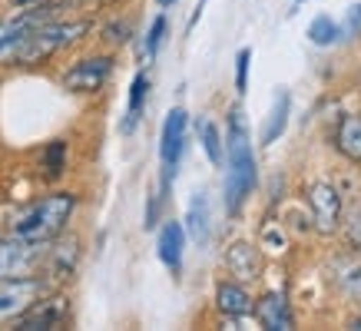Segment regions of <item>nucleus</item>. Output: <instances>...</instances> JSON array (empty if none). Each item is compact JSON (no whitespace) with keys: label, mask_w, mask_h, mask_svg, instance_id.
<instances>
[{"label":"nucleus","mask_w":361,"mask_h":331,"mask_svg":"<svg viewBox=\"0 0 361 331\" xmlns=\"http://www.w3.org/2000/svg\"><path fill=\"white\" fill-rule=\"evenodd\" d=\"M252 186H255V156H252L242 113L235 110L229 120V132H226V209L232 216L242 209Z\"/></svg>","instance_id":"f257e3e1"},{"label":"nucleus","mask_w":361,"mask_h":331,"mask_svg":"<svg viewBox=\"0 0 361 331\" xmlns=\"http://www.w3.org/2000/svg\"><path fill=\"white\" fill-rule=\"evenodd\" d=\"M77 209V199L70 192H54V196L33 202L30 209H23L17 219L11 222V235L20 239H33V242H54L63 232L66 219Z\"/></svg>","instance_id":"f03ea898"},{"label":"nucleus","mask_w":361,"mask_h":331,"mask_svg":"<svg viewBox=\"0 0 361 331\" xmlns=\"http://www.w3.org/2000/svg\"><path fill=\"white\" fill-rule=\"evenodd\" d=\"M87 30H90L87 20H70V23L47 20V23H40V27H37V30L20 44V50H17V56H13V63H20V66L44 63V60H50L54 54H60L63 46L77 44Z\"/></svg>","instance_id":"7ed1b4c3"},{"label":"nucleus","mask_w":361,"mask_h":331,"mask_svg":"<svg viewBox=\"0 0 361 331\" xmlns=\"http://www.w3.org/2000/svg\"><path fill=\"white\" fill-rule=\"evenodd\" d=\"M50 242H33V239H0V278H33L47 265Z\"/></svg>","instance_id":"20e7f679"},{"label":"nucleus","mask_w":361,"mask_h":331,"mask_svg":"<svg viewBox=\"0 0 361 331\" xmlns=\"http://www.w3.org/2000/svg\"><path fill=\"white\" fill-rule=\"evenodd\" d=\"M54 11L56 7H50L47 0H40V4H27V11L13 13L7 20H0V63H13L20 44L40 27V23L54 20Z\"/></svg>","instance_id":"39448f33"},{"label":"nucleus","mask_w":361,"mask_h":331,"mask_svg":"<svg viewBox=\"0 0 361 331\" xmlns=\"http://www.w3.org/2000/svg\"><path fill=\"white\" fill-rule=\"evenodd\" d=\"M40 295V278H0V321H17Z\"/></svg>","instance_id":"423d86ee"},{"label":"nucleus","mask_w":361,"mask_h":331,"mask_svg":"<svg viewBox=\"0 0 361 331\" xmlns=\"http://www.w3.org/2000/svg\"><path fill=\"white\" fill-rule=\"evenodd\" d=\"M186 126L189 116L186 110H169L163 123V136H159V159H163V182L169 186V179L176 176V166H179V156L186 149Z\"/></svg>","instance_id":"0eeeda50"},{"label":"nucleus","mask_w":361,"mask_h":331,"mask_svg":"<svg viewBox=\"0 0 361 331\" xmlns=\"http://www.w3.org/2000/svg\"><path fill=\"white\" fill-rule=\"evenodd\" d=\"M110 73H113L110 56H87V60H80V63H73L66 70L63 87L73 89V93H97L110 80Z\"/></svg>","instance_id":"6e6552de"},{"label":"nucleus","mask_w":361,"mask_h":331,"mask_svg":"<svg viewBox=\"0 0 361 331\" xmlns=\"http://www.w3.org/2000/svg\"><path fill=\"white\" fill-rule=\"evenodd\" d=\"M308 206L315 216L318 232H335L341 222V196L331 182H315L308 189Z\"/></svg>","instance_id":"1a4fd4ad"},{"label":"nucleus","mask_w":361,"mask_h":331,"mask_svg":"<svg viewBox=\"0 0 361 331\" xmlns=\"http://www.w3.org/2000/svg\"><path fill=\"white\" fill-rule=\"evenodd\" d=\"M66 321V298H37L30 308L17 318L20 331H47V328H60Z\"/></svg>","instance_id":"9d476101"},{"label":"nucleus","mask_w":361,"mask_h":331,"mask_svg":"<svg viewBox=\"0 0 361 331\" xmlns=\"http://www.w3.org/2000/svg\"><path fill=\"white\" fill-rule=\"evenodd\" d=\"M156 249H159V262L169 272H179L183 268V252H186V229H183V222H166Z\"/></svg>","instance_id":"9b49d317"},{"label":"nucleus","mask_w":361,"mask_h":331,"mask_svg":"<svg viewBox=\"0 0 361 331\" xmlns=\"http://www.w3.org/2000/svg\"><path fill=\"white\" fill-rule=\"evenodd\" d=\"M259 321H262V328H272V331L292 328V311H288L285 295H265L259 301Z\"/></svg>","instance_id":"f8f14e48"},{"label":"nucleus","mask_w":361,"mask_h":331,"mask_svg":"<svg viewBox=\"0 0 361 331\" xmlns=\"http://www.w3.org/2000/svg\"><path fill=\"white\" fill-rule=\"evenodd\" d=\"M226 268L242 282H252V278H259V255H255L252 245L235 242L229 249V255H226Z\"/></svg>","instance_id":"ddd939ff"},{"label":"nucleus","mask_w":361,"mask_h":331,"mask_svg":"<svg viewBox=\"0 0 361 331\" xmlns=\"http://www.w3.org/2000/svg\"><path fill=\"white\" fill-rule=\"evenodd\" d=\"M216 305H219L222 315L242 318V315H249L252 311V298L242 285H219V292H216Z\"/></svg>","instance_id":"4468645a"},{"label":"nucleus","mask_w":361,"mask_h":331,"mask_svg":"<svg viewBox=\"0 0 361 331\" xmlns=\"http://www.w3.org/2000/svg\"><path fill=\"white\" fill-rule=\"evenodd\" d=\"M186 225H189V235H192L199 245L209 242V199H206V192H196V196H192L189 212H186Z\"/></svg>","instance_id":"2eb2a0df"},{"label":"nucleus","mask_w":361,"mask_h":331,"mask_svg":"<svg viewBox=\"0 0 361 331\" xmlns=\"http://www.w3.org/2000/svg\"><path fill=\"white\" fill-rule=\"evenodd\" d=\"M288 106H292V99H288V93H279L272 103V113H269V123H265V130H262V143L265 146H272L279 136L285 132V123H288Z\"/></svg>","instance_id":"dca6fc26"},{"label":"nucleus","mask_w":361,"mask_h":331,"mask_svg":"<svg viewBox=\"0 0 361 331\" xmlns=\"http://www.w3.org/2000/svg\"><path fill=\"white\" fill-rule=\"evenodd\" d=\"M146 93H149V77L146 73H136L130 87V106H126V120H123V132H130L142 116V103H146Z\"/></svg>","instance_id":"f3484780"},{"label":"nucleus","mask_w":361,"mask_h":331,"mask_svg":"<svg viewBox=\"0 0 361 331\" xmlns=\"http://www.w3.org/2000/svg\"><path fill=\"white\" fill-rule=\"evenodd\" d=\"M338 149L348 159L361 163V116H348L338 130Z\"/></svg>","instance_id":"a211bd4d"},{"label":"nucleus","mask_w":361,"mask_h":331,"mask_svg":"<svg viewBox=\"0 0 361 331\" xmlns=\"http://www.w3.org/2000/svg\"><path fill=\"white\" fill-rule=\"evenodd\" d=\"M47 258H50V272H54L56 278L70 275L73 265H77V242L70 239V242H63V245H50Z\"/></svg>","instance_id":"6ab92c4d"},{"label":"nucleus","mask_w":361,"mask_h":331,"mask_svg":"<svg viewBox=\"0 0 361 331\" xmlns=\"http://www.w3.org/2000/svg\"><path fill=\"white\" fill-rule=\"evenodd\" d=\"M199 139H202V149H206L209 163L219 166L222 163V136H219V126L212 120H202L199 123Z\"/></svg>","instance_id":"aec40b11"},{"label":"nucleus","mask_w":361,"mask_h":331,"mask_svg":"<svg viewBox=\"0 0 361 331\" xmlns=\"http://www.w3.org/2000/svg\"><path fill=\"white\" fill-rule=\"evenodd\" d=\"M338 33H341L338 23L322 13V17H315V20H312V27H308V40H312V44H318V46H329V44H335V40H338Z\"/></svg>","instance_id":"412c9836"},{"label":"nucleus","mask_w":361,"mask_h":331,"mask_svg":"<svg viewBox=\"0 0 361 331\" xmlns=\"http://www.w3.org/2000/svg\"><path fill=\"white\" fill-rule=\"evenodd\" d=\"M63 166H66V143L63 139H56V143L47 146V153H44V173L54 179V176L63 173Z\"/></svg>","instance_id":"4be33fe9"},{"label":"nucleus","mask_w":361,"mask_h":331,"mask_svg":"<svg viewBox=\"0 0 361 331\" xmlns=\"http://www.w3.org/2000/svg\"><path fill=\"white\" fill-rule=\"evenodd\" d=\"M335 268L341 272V275H338L341 288H345L348 295H358L361 298V265L358 262H338Z\"/></svg>","instance_id":"5701e85b"},{"label":"nucleus","mask_w":361,"mask_h":331,"mask_svg":"<svg viewBox=\"0 0 361 331\" xmlns=\"http://www.w3.org/2000/svg\"><path fill=\"white\" fill-rule=\"evenodd\" d=\"M163 37H166V17L159 13L153 20V27H149V33H146V60H153L156 50H159V44H163Z\"/></svg>","instance_id":"b1692460"},{"label":"nucleus","mask_w":361,"mask_h":331,"mask_svg":"<svg viewBox=\"0 0 361 331\" xmlns=\"http://www.w3.org/2000/svg\"><path fill=\"white\" fill-rule=\"evenodd\" d=\"M249 60H252V50L242 46L239 56H235V89L239 93H245V87H249Z\"/></svg>","instance_id":"393cba45"},{"label":"nucleus","mask_w":361,"mask_h":331,"mask_svg":"<svg viewBox=\"0 0 361 331\" xmlns=\"http://www.w3.org/2000/svg\"><path fill=\"white\" fill-rule=\"evenodd\" d=\"M348 33H358L361 30V4H355L348 11V27H345Z\"/></svg>","instance_id":"a878e982"},{"label":"nucleus","mask_w":361,"mask_h":331,"mask_svg":"<svg viewBox=\"0 0 361 331\" xmlns=\"http://www.w3.org/2000/svg\"><path fill=\"white\" fill-rule=\"evenodd\" d=\"M106 37L116 40V44H123V40H126V23H120V27H106Z\"/></svg>","instance_id":"bb28decb"},{"label":"nucleus","mask_w":361,"mask_h":331,"mask_svg":"<svg viewBox=\"0 0 361 331\" xmlns=\"http://www.w3.org/2000/svg\"><path fill=\"white\" fill-rule=\"evenodd\" d=\"M13 4H23V7H27V4H40V0H13Z\"/></svg>","instance_id":"cd10ccee"},{"label":"nucleus","mask_w":361,"mask_h":331,"mask_svg":"<svg viewBox=\"0 0 361 331\" xmlns=\"http://www.w3.org/2000/svg\"><path fill=\"white\" fill-rule=\"evenodd\" d=\"M169 4H173V0H159V7H169Z\"/></svg>","instance_id":"c85d7f7f"},{"label":"nucleus","mask_w":361,"mask_h":331,"mask_svg":"<svg viewBox=\"0 0 361 331\" xmlns=\"http://www.w3.org/2000/svg\"><path fill=\"white\" fill-rule=\"evenodd\" d=\"M351 328H361V318H358V321H351Z\"/></svg>","instance_id":"c756f323"}]
</instances>
